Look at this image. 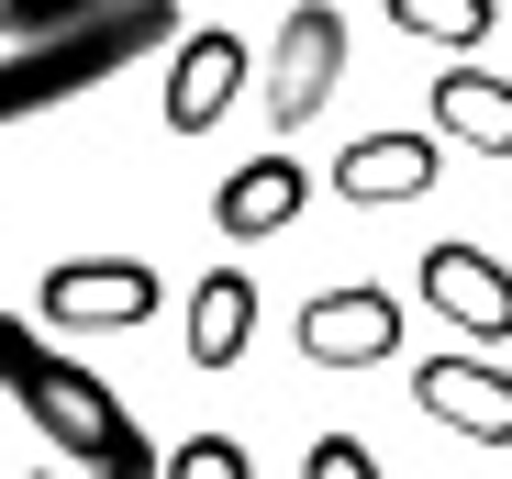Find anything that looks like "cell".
<instances>
[{
	"instance_id": "cell-1",
	"label": "cell",
	"mask_w": 512,
	"mask_h": 479,
	"mask_svg": "<svg viewBox=\"0 0 512 479\" xmlns=\"http://www.w3.org/2000/svg\"><path fill=\"white\" fill-rule=\"evenodd\" d=\"M0 390L34 413V435H45L78 479H156V435H145V413L123 402L101 368H78L67 346H45L34 312H0Z\"/></svg>"
},
{
	"instance_id": "cell-2",
	"label": "cell",
	"mask_w": 512,
	"mask_h": 479,
	"mask_svg": "<svg viewBox=\"0 0 512 479\" xmlns=\"http://www.w3.org/2000/svg\"><path fill=\"white\" fill-rule=\"evenodd\" d=\"M179 45V0H112V12L67 23V34H34V45H0V134L101 90V78H123L134 56H167Z\"/></svg>"
},
{
	"instance_id": "cell-3",
	"label": "cell",
	"mask_w": 512,
	"mask_h": 479,
	"mask_svg": "<svg viewBox=\"0 0 512 479\" xmlns=\"http://www.w3.org/2000/svg\"><path fill=\"white\" fill-rule=\"evenodd\" d=\"M167 301V279L145 257H56L34 279V335L45 346H78V335H134L145 312Z\"/></svg>"
},
{
	"instance_id": "cell-4",
	"label": "cell",
	"mask_w": 512,
	"mask_h": 479,
	"mask_svg": "<svg viewBox=\"0 0 512 479\" xmlns=\"http://www.w3.org/2000/svg\"><path fill=\"white\" fill-rule=\"evenodd\" d=\"M256 78V45L234 23H179V45H167V90H156V123L167 134H212L234 112V90Z\"/></svg>"
},
{
	"instance_id": "cell-5",
	"label": "cell",
	"mask_w": 512,
	"mask_h": 479,
	"mask_svg": "<svg viewBox=\"0 0 512 479\" xmlns=\"http://www.w3.org/2000/svg\"><path fill=\"white\" fill-rule=\"evenodd\" d=\"M334 78H346V12H334V0H290V23L268 45V123L301 134L334 101Z\"/></svg>"
},
{
	"instance_id": "cell-6",
	"label": "cell",
	"mask_w": 512,
	"mask_h": 479,
	"mask_svg": "<svg viewBox=\"0 0 512 479\" xmlns=\"http://www.w3.org/2000/svg\"><path fill=\"white\" fill-rule=\"evenodd\" d=\"M412 290H423V312H446L457 335H512V268L490 257V246H468V234H435L423 246V268H412Z\"/></svg>"
},
{
	"instance_id": "cell-7",
	"label": "cell",
	"mask_w": 512,
	"mask_h": 479,
	"mask_svg": "<svg viewBox=\"0 0 512 479\" xmlns=\"http://www.w3.org/2000/svg\"><path fill=\"white\" fill-rule=\"evenodd\" d=\"M301 357H312V368H379V357H401V301L368 290V279L312 290V312H301Z\"/></svg>"
},
{
	"instance_id": "cell-8",
	"label": "cell",
	"mask_w": 512,
	"mask_h": 479,
	"mask_svg": "<svg viewBox=\"0 0 512 479\" xmlns=\"http://www.w3.org/2000/svg\"><path fill=\"white\" fill-rule=\"evenodd\" d=\"M412 402L435 413L446 435L512 446V368H490V357H423V368H412Z\"/></svg>"
},
{
	"instance_id": "cell-9",
	"label": "cell",
	"mask_w": 512,
	"mask_h": 479,
	"mask_svg": "<svg viewBox=\"0 0 512 479\" xmlns=\"http://www.w3.org/2000/svg\"><path fill=\"white\" fill-rule=\"evenodd\" d=\"M301 201H312V168H301L290 145H268V156H245V168L212 190V223L234 234V246H268V234L301 223Z\"/></svg>"
},
{
	"instance_id": "cell-10",
	"label": "cell",
	"mask_w": 512,
	"mask_h": 479,
	"mask_svg": "<svg viewBox=\"0 0 512 479\" xmlns=\"http://www.w3.org/2000/svg\"><path fill=\"white\" fill-rule=\"evenodd\" d=\"M323 190L357 201V212H379V201H423V190H435V134H357V145H334Z\"/></svg>"
},
{
	"instance_id": "cell-11",
	"label": "cell",
	"mask_w": 512,
	"mask_h": 479,
	"mask_svg": "<svg viewBox=\"0 0 512 479\" xmlns=\"http://www.w3.org/2000/svg\"><path fill=\"white\" fill-rule=\"evenodd\" d=\"M435 134H457V145H479V156H512V78H490V67H435Z\"/></svg>"
},
{
	"instance_id": "cell-12",
	"label": "cell",
	"mask_w": 512,
	"mask_h": 479,
	"mask_svg": "<svg viewBox=\"0 0 512 479\" xmlns=\"http://www.w3.org/2000/svg\"><path fill=\"white\" fill-rule=\"evenodd\" d=\"M245 335H256V279L245 268H212L190 290V368H234Z\"/></svg>"
},
{
	"instance_id": "cell-13",
	"label": "cell",
	"mask_w": 512,
	"mask_h": 479,
	"mask_svg": "<svg viewBox=\"0 0 512 479\" xmlns=\"http://www.w3.org/2000/svg\"><path fill=\"white\" fill-rule=\"evenodd\" d=\"M390 23H401L412 45H490L501 0H390Z\"/></svg>"
},
{
	"instance_id": "cell-14",
	"label": "cell",
	"mask_w": 512,
	"mask_h": 479,
	"mask_svg": "<svg viewBox=\"0 0 512 479\" xmlns=\"http://www.w3.org/2000/svg\"><path fill=\"white\" fill-rule=\"evenodd\" d=\"M156 479H256V457L234 435H179V446H156Z\"/></svg>"
},
{
	"instance_id": "cell-15",
	"label": "cell",
	"mask_w": 512,
	"mask_h": 479,
	"mask_svg": "<svg viewBox=\"0 0 512 479\" xmlns=\"http://www.w3.org/2000/svg\"><path fill=\"white\" fill-rule=\"evenodd\" d=\"M90 12H112V0H0V34H12V45H34V34L90 23Z\"/></svg>"
},
{
	"instance_id": "cell-16",
	"label": "cell",
	"mask_w": 512,
	"mask_h": 479,
	"mask_svg": "<svg viewBox=\"0 0 512 479\" xmlns=\"http://www.w3.org/2000/svg\"><path fill=\"white\" fill-rule=\"evenodd\" d=\"M301 479H379V457H368L357 435H312V446H301Z\"/></svg>"
},
{
	"instance_id": "cell-17",
	"label": "cell",
	"mask_w": 512,
	"mask_h": 479,
	"mask_svg": "<svg viewBox=\"0 0 512 479\" xmlns=\"http://www.w3.org/2000/svg\"><path fill=\"white\" fill-rule=\"evenodd\" d=\"M34 479H56V468H34Z\"/></svg>"
}]
</instances>
